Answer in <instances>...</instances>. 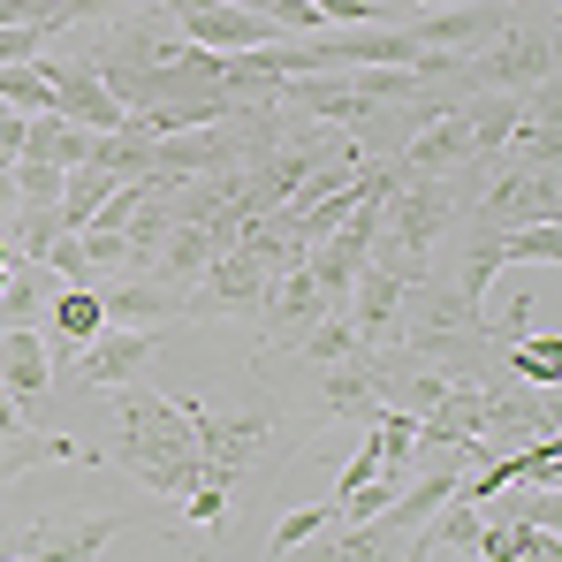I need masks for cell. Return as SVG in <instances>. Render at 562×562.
<instances>
[{
	"label": "cell",
	"instance_id": "1",
	"mask_svg": "<svg viewBox=\"0 0 562 562\" xmlns=\"http://www.w3.org/2000/svg\"><path fill=\"white\" fill-rule=\"evenodd\" d=\"M106 464L137 471L160 502H183L198 486V403H168V395H145L130 387L122 395V418H114V449H99Z\"/></svg>",
	"mask_w": 562,
	"mask_h": 562
},
{
	"label": "cell",
	"instance_id": "23",
	"mask_svg": "<svg viewBox=\"0 0 562 562\" xmlns=\"http://www.w3.org/2000/svg\"><path fill=\"white\" fill-rule=\"evenodd\" d=\"M99 327H106V304H99V289H85V281H77L69 296H54V335H61L69 350H77V342H92Z\"/></svg>",
	"mask_w": 562,
	"mask_h": 562
},
{
	"label": "cell",
	"instance_id": "8",
	"mask_svg": "<svg viewBox=\"0 0 562 562\" xmlns=\"http://www.w3.org/2000/svg\"><path fill=\"white\" fill-rule=\"evenodd\" d=\"M525 221H555V168H502V183L479 198V236L525 228Z\"/></svg>",
	"mask_w": 562,
	"mask_h": 562
},
{
	"label": "cell",
	"instance_id": "3",
	"mask_svg": "<svg viewBox=\"0 0 562 562\" xmlns=\"http://www.w3.org/2000/svg\"><path fill=\"white\" fill-rule=\"evenodd\" d=\"M267 441H274V418H267V411H251V418H213V411L198 403V457H205V464H198V486L183 494L190 525H221L236 479L259 464Z\"/></svg>",
	"mask_w": 562,
	"mask_h": 562
},
{
	"label": "cell",
	"instance_id": "16",
	"mask_svg": "<svg viewBox=\"0 0 562 562\" xmlns=\"http://www.w3.org/2000/svg\"><path fill=\"white\" fill-rule=\"evenodd\" d=\"M525 106H532V92H486L464 106V130H471V160L486 168V160H502V145H509V130L525 122Z\"/></svg>",
	"mask_w": 562,
	"mask_h": 562
},
{
	"label": "cell",
	"instance_id": "26",
	"mask_svg": "<svg viewBox=\"0 0 562 562\" xmlns=\"http://www.w3.org/2000/svg\"><path fill=\"white\" fill-rule=\"evenodd\" d=\"M77 244H85V267H92V274H106V267H130L122 228H99V221H85V228H77Z\"/></svg>",
	"mask_w": 562,
	"mask_h": 562
},
{
	"label": "cell",
	"instance_id": "22",
	"mask_svg": "<svg viewBox=\"0 0 562 562\" xmlns=\"http://www.w3.org/2000/svg\"><path fill=\"white\" fill-rule=\"evenodd\" d=\"M494 244V259L509 267V259H540V267H555L562 259V228L555 221H525V228H502V236H486Z\"/></svg>",
	"mask_w": 562,
	"mask_h": 562
},
{
	"label": "cell",
	"instance_id": "11",
	"mask_svg": "<svg viewBox=\"0 0 562 562\" xmlns=\"http://www.w3.org/2000/svg\"><path fill=\"white\" fill-rule=\"evenodd\" d=\"M464 160H471L464 106H441V114H426V122L403 137V153H395V168H403V176H449V168H464Z\"/></svg>",
	"mask_w": 562,
	"mask_h": 562
},
{
	"label": "cell",
	"instance_id": "10",
	"mask_svg": "<svg viewBox=\"0 0 562 562\" xmlns=\"http://www.w3.org/2000/svg\"><path fill=\"white\" fill-rule=\"evenodd\" d=\"M403 289H411V281L395 274V267H380V259H366V267H358L350 296H342V312H350V327H358V342H366V350H373V342H395Z\"/></svg>",
	"mask_w": 562,
	"mask_h": 562
},
{
	"label": "cell",
	"instance_id": "25",
	"mask_svg": "<svg viewBox=\"0 0 562 562\" xmlns=\"http://www.w3.org/2000/svg\"><path fill=\"white\" fill-rule=\"evenodd\" d=\"M509 366H517L525 380H540V387H562V342H555V335L517 342V350H509Z\"/></svg>",
	"mask_w": 562,
	"mask_h": 562
},
{
	"label": "cell",
	"instance_id": "12",
	"mask_svg": "<svg viewBox=\"0 0 562 562\" xmlns=\"http://www.w3.org/2000/svg\"><path fill=\"white\" fill-rule=\"evenodd\" d=\"M525 479H540V486H555V479H562V449H555V434H540L532 449H509V457H494L486 471H471V479H457V494L486 509V502H494L502 486H525Z\"/></svg>",
	"mask_w": 562,
	"mask_h": 562
},
{
	"label": "cell",
	"instance_id": "7",
	"mask_svg": "<svg viewBox=\"0 0 562 562\" xmlns=\"http://www.w3.org/2000/svg\"><path fill=\"white\" fill-rule=\"evenodd\" d=\"M122 532V509H92V517H38L23 532H0V555H54V562H85Z\"/></svg>",
	"mask_w": 562,
	"mask_h": 562
},
{
	"label": "cell",
	"instance_id": "29",
	"mask_svg": "<svg viewBox=\"0 0 562 562\" xmlns=\"http://www.w3.org/2000/svg\"><path fill=\"white\" fill-rule=\"evenodd\" d=\"M304 8H319V23H380L387 15V0H304Z\"/></svg>",
	"mask_w": 562,
	"mask_h": 562
},
{
	"label": "cell",
	"instance_id": "21",
	"mask_svg": "<svg viewBox=\"0 0 562 562\" xmlns=\"http://www.w3.org/2000/svg\"><path fill=\"white\" fill-rule=\"evenodd\" d=\"M350 350H358V327H350L342 304H327V312L304 327V342H296V358H312V366H335V358H350Z\"/></svg>",
	"mask_w": 562,
	"mask_h": 562
},
{
	"label": "cell",
	"instance_id": "17",
	"mask_svg": "<svg viewBox=\"0 0 562 562\" xmlns=\"http://www.w3.org/2000/svg\"><path fill=\"white\" fill-rule=\"evenodd\" d=\"M92 464L99 449H77V441H61V434H31V426H8L0 434V486L8 479H23V471H38V464Z\"/></svg>",
	"mask_w": 562,
	"mask_h": 562
},
{
	"label": "cell",
	"instance_id": "24",
	"mask_svg": "<svg viewBox=\"0 0 562 562\" xmlns=\"http://www.w3.org/2000/svg\"><path fill=\"white\" fill-rule=\"evenodd\" d=\"M335 525V502H312V509H289L274 525V555H296V548H312L319 532Z\"/></svg>",
	"mask_w": 562,
	"mask_h": 562
},
{
	"label": "cell",
	"instance_id": "13",
	"mask_svg": "<svg viewBox=\"0 0 562 562\" xmlns=\"http://www.w3.org/2000/svg\"><path fill=\"white\" fill-rule=\"evenodd\" d=\"M0 380L15 403H46L54 395V366H46V335L31 319H8L0 327Z\"/></svg>",
	"mask_w": 562,
	"mask_h": 562
},
{
	"label": "cell",
	"instance_id": "6",
	"mask_svg": "<svg viewBox=\"0 0 562 562\" xmlns=\"http://www.w3.org/2000/svg\"><path fill=\"white\" fill-rule=\"evenodd\" d=\"M160 342H168V327H122V319H106L92 342H77V366L54 380V387H130V380L153 366Z\"/></svg>",
	"mask_w": 562,
	"mask_h": 562
},
{
	"label": "cell",
	"instance_id": "9",
	"mask_svg": "<svg viewBox=\"0 0 562 562\" xmlns=\"http://www.w3.org/2000/svg\"><path fill=\"white\" fill-rule=\"evenodd\" d=\"M327 312V296H319V281L304 259H289L274 281H267V296H259V319H267V350H296L304 342V327Z\"/></svg>",
	"mask_w": 562,
	"mask_h": 562
},
{
	"label": "cell",
	"instance_id": "30",
	"mask_svg": "<svg viewBox=\"0 0 562 562\" xmlns=\"http://www.w3.org/2000/svg\"><path fill=\"white\" fill-rule=\"evenodd\" d=\"M23 122H31L23 106H0V160H15V153H23Z\"/></svg>",
	"mask_w": 562,
	"mask_h": 562
},
{
	"label": "cell",
	"instance_id": "2",
	"mask_svg": "<svg viewBox=\"0 0 562 562\" xmlns=\"http://www.w3.org/2000/svg\"><path fill=\"white\" fill-rule=\"evenodd\" d=\"M395 335L411 342L418 366H434V373H449V380L479 373V358H486V342H494L486 304H471L464 289H434V281H411V289H403Z\"/></svg>",
	"mask_w": 562,
	"mask_h": 562
},
{
	"label": "cell",
	"instance_id": "14",
	"mask_svg": "<svg viewBox=\"0 0 562 562\" xmlns=\"http://www.w3.org/2000/svg\"><path fill=\"white\" fill-rule=\"evenodd\" d=\"M99 304H106V319H122V327H176L183 319V289L160 274H137L122 281V289H99Z\"/></svg>",
	"mask_w": 562,
	"mask_h": 562
},
{
	"label": "cell",
	"instance_id": "18",
	"mask_svg": "<svg viewBox=\"0 0 562 562\" xmlns=\"http://www.w3.org/2000/svg\"><path fill=\"white\" fill-rule=\"evenodd\" d=\"M85 153H92V130H85V122H61V114L46 106V114H31V122H23V153H15V160H54V168H77Z\"/></svg>",
	"mask_w": 562,
	"mask_h": 562
},
{
	"label": "cell",
	"instance_id": "31",
	"mask_svg": "<svg viewBox=\"0 0 562 562\" xmlns=\"http://www.w3.org/2000/svg\"><path fill=\"white\" fill-rule=\"evenodd\" d=\"M8 267H15V244H8V236H0V281H8Z\"/></svg>",
	"mask_w": 562,
	"mask_h": 562
},
{
	"label": "cell",
	"instance_id": "19",
	"mask_svg": "<svg viewBox=\"0 0 562 562\" xmlns=\"http://www.w3.org/2000/svg\"><path fill=\"white\" fill-rule=\"evenodd\" d=\"M471 555H486V562H517V555L555 562L562 540H555V525H548V517H525V525H479V548H471Z\"/></svg>",
	"mask_w": 562,
	"mask_h": 562
},
{
	"label": "cell",
	"instance_id": "5",
	"mask_svg": "<svg viewBox=\"0 0 562 562\" xmlns=\"http://www.w3.org/2000/svg\"><path fill=\"white\" fill-rule=\"evenodd\" d=\"M267 281H274V267H267L259 251L228 244V251H213V259H205V274L183 289V319H228V312H259Z\"/></svg>",
	"mask_w": 562,
	"mask_h": 562
},
{
	"label": "cell",
	"instance_id": "20",
	"mask_svg": "<svg viewBox=\"0 0 562 562\" xmlns=\"http://www.w3.org/2000/svg\"><path fill=\"white\" fill-rule=\"evenodd\" d=\"M54 296V274L38 259H15L8 281H0V319H38V304Z\"/></svg>",
	"mask_w": 562,
	"mask_h": 562
},
{
	"label": "cell",
	"instance_id": "27",
	"mask_svg": "<svg viewBox=\"0 0 562 562\" xmlns=\"http://www.w3.org/2000/svg\"><path fill=\"white\" fill-rule=\"evenodd\" d=\"M130 8H145V0H54V31H77V23H114V15H130Z\"/></svg>",
	"mask_w": 562,
	"mask_h": 562
},
{
	"label": "cell",
	"instance_id": "28",
	"mask_svg": "<svg viewBox=\"0 0 562 562\" xmlns=\"http://www.w3.org/2000/svg\"><path fill=\"white\" fill-rule=\"evenodd\" d=\"M38 267L46 274H61V281H92V267H85V244H77V228H61L46 251H38Z\"/></svg>",
	"mask_w": 562,
	"mask_h": 562
},
{
	"label": "cell",
	"instance_id": "32",
	"mask_svg": "<svg viewBox=\"0 0 562 562\" xmlns=\"http://www.w3.org/2000/svg\"><path fill=\"white\" fill-rule=\"evenodd\" d=\"M418 8H457V0H418Z\"/></svg>",
	"mask_w": 562,
	"mask_h": 562
},
{
	"label": "cell",
	"instance_id": "15",
	"mask_svg": "<svg viewBox=\"0 0 562 562\" xmlns=\"http://www.w3.org/2000/svg\"><path fill=\"white\" fill-rule=\"evenodd\" d=\"M54 114L61 122H85V130H114L122 122V99L106 92L85 61H69V69H54Z\"/></svg>",
	"mask_w": 562,
	"mask_h": 562
},
{
	"label": "cell",
	"instance_id": "4",
	"mask_svg": "<svg viewBox=\"0 0 562 562\" xmlns=\"http://www.w3.org/2000/svg\"><path fill=\"white\" fill-rule=\"evenodd\" d=\"M449 85H486V92H532V85H555V23H502L479 54L457 61V77Z\"/></svg>",
	"mask_w": 562,
	"mask_h": 562
}]
</instances>
